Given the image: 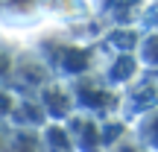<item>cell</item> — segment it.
Returning <instances> with one entry per match:
<instances>
[{
  "mask_svg": "<svg viewBox=\"0 0 158 152\" xmlns=\"http://www.w3.org/2000/svg\"><path fill=\"white\" fill-rule=\"evenodd\" d=\"M141 59H143L147 64H158V35L147 38V44L141 47Z\"/></svg>",
  "mask_w": 158,
  "mask_h": 152,
  "instance_id": "6da1fadb",
  "label": "cell"
}]
</instances>
